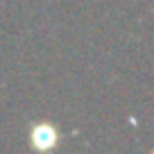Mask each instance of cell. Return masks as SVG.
Segmentation results:
<instances>
[{"instance_id":"6da1fadb","label":"cell","mask_w":154,"mask_h":154,"mask_svg":"<svg viewBox=\"0 0 154 154\" xmlns=\"http://www.w3.org/2000/svg\"><path fill=\"white\" fill-rule=\"evenodd\" d=\"M29 143L34 149H52L59 143V131L50 122H36L29 131Z\"/></svg>"}]
</instances>
